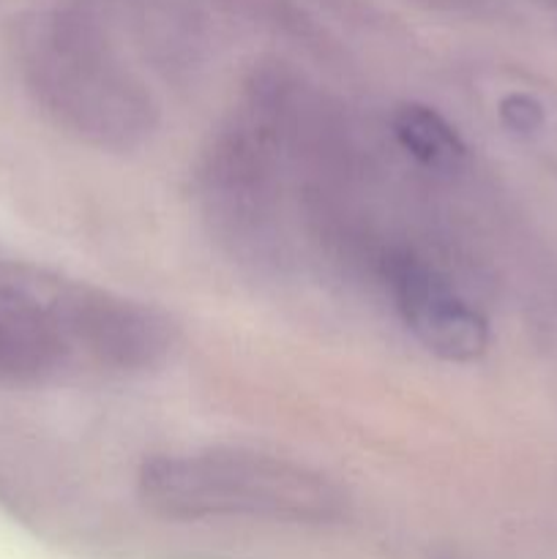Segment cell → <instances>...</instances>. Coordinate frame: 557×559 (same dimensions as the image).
Returning <instances> with one entry per match:
<instances>
[{
  "mask_svg": "<svg viewBox=\"0 0 557 559\" xmlns=\"http://www.w3.org/2000/svg\"><path fill=\"white\" fill-rule=\"evenodd\" d=\"M137 497L151 513L178 522L333 524L349 502L347 491L320 469L249 448H200L145 459L137 469Z\"/></svg>",
  "mask_w": 557,
  "mask_h": 559,
  "instance_id": "1",
  "label": "cell"
},
{
  "mask_svg": "<svg viewBox=\"0 0 557 559\" xmlns=\"http://www.w3.org/2000/svg\"><path fill=\"white\" fill-rule=\"evenodd\" d=\"M22 74L42 112L96 151H137L162 123L151 91L71 20H44L25 33Z\"/></svg>",
  "mask_w": 557,
  "mask_h": 559,
  "instance_id": "2",
  "label": "cell"
},
{
  "mask_svg": "<svg viewBox=\"0 0 557 559\" xmlns=\"http://www.w3.org/2000/svg\"><path fill=\"white\" fill-rule=\"evenodd\" d=\"M194 200L208 235L254 278H282L293 265L282 158L254 120L211 134L194 167Z\"/></svg>",
  "mask_w": 557,
  "mask_h": 559,
  "instance_id": "3",
  "label": "cell"
},
{
  "mask_svg": "<svg viewBox=\"0 0 557 559\" xmlns=\"http://www.w3.org/2000/svg\"><path fill=\"white\" fill-rule=\"evenodd\" d=\"M393 311L415 342L446 364H473L489 347V322L431 260L407 246L377 260Z\"/></svg>",
  "mask_w": 557,
  "mask_h": 559,
  "instance_id": "4",
  "label": "cell"
},
{
  "mask_svg": "<svg viewBox=\"0 0 557 559\" xmlns=\"http://www.w3.org/2000/svg\"><path fill=\"white\" fill-rule=\"evenodd\" d=\"M60 322L74 353L115 371H151L173 355L178 333L156 306L91 284L60 282Z\"/></svg>",
  "mask_w": 557,
  "mask_h": 559,
  "instance_id": "5",
  "label": "cell"
},
{
  "mask_svg": "<svg viewBox=\"0 0 557 559\" xmlns=\"http://www.w3.org/2000/svg\"><path fill=\"white\" fill-rule=\"evenodd\" d=\"M60 282L0 265V380L47 382L74 355L60 322Z\"/></svg>",
  "mask_w": 557,
  "mask_h": 559,
  "instance_id": "6",
  "label": "cell"
},
{
  "mask_svg": "<svg viewBox=\"0 0 557 559\" xmlns=\"http://www.w3.org/2000/svg\"><path fill=\"white\" fill-rule=\"evenodd\" d=\"M393 136L426 169L457 173L464 167L467 145L448 118L426 104H402L393 112Z\"/></svg>",
  "mask_w": 557,
  "mask_h": 559,
  "instance_id": "7",
  "label": "cell"
},
{
  "mask_svg": "<svg viewBox=\"0 0 557 559\" xmlns=\"http://www.w3.org/2000/svg\"><path fill=\"white\" fill-rule=\"evenodd\" d=\"M500 120L513 134H535L544 126V107L528 93H511L500 102Z\"/></svg>",
  "mask_w": 557,
  "mask_h": 559,
  "instance_id": "8",
  "label": "cell"
}]
</instances>
